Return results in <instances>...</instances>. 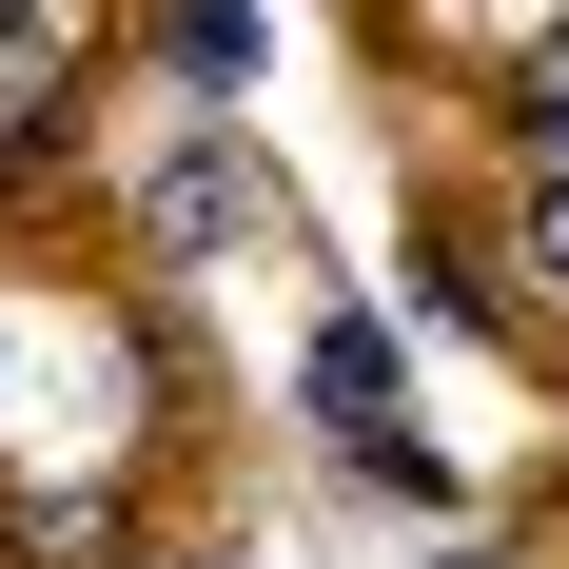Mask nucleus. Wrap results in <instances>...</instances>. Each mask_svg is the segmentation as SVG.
<instances>
[{
	"label": "nucleus",
	"instance_id": "7ed1b4c3",
	"mask_svg": "<svg viewBox=\"0 0 569 569\" xmlns=\"http://www.w3.org/2000/svg\"><path fill=\"white\" fill-rule=\"evenodd\" d=\"M530 276L569 295V177H550V197H530Z\"/></svg>",
	"mask_w": 569,
	"mask_h": 569
},
{
	"label": "nucleus",
	"instance_id": "f257e3e1",
	"mask_svg": "<svg viewBox=\"0 0 569 569\" xmlns=\"http://www.w3.org/2000/svg\"><path fill=\"white\" fill-rule=\"evenodd\" d=\"M138 217H158L177 256H217V236H276V256H295V217H276V177H256V138H177V158L138 177Z\"/></svg>",
	"mask_w": 569,
	"mask_h": 569
},
{
	"label": "nucleus",
	"instance_id": "f03ea898",
	"mask_svg": "<svg viewBox=\"0 0 569 569\" xmlns=\"http://www.w3.org/2000/svg\"><path fill=\"white\" fill-rule=\"evenodd\" d=\"M315 412H335V432H393V335H373V315L315 335Z\"/></svg>",
	"mask_w": 569,
	"mask_h": 569
}]
</instances>
